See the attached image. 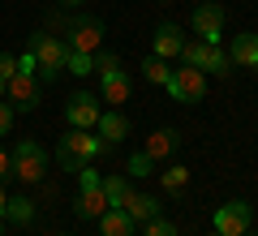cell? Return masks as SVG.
I'll list each match as a JSON object with an SVG mask.
<instances>
[{"label":"cell","instance_id":"6da1fadb","mask_svg":"<svg viewBox=\"0 0 258 236\" xmlns=\"http://www.w3.org/2000/svg\"><path fill=\"white\" fill-rule=\"evenodd\" d=\"M103 150H108V146L99 142V133H91V129H69V133L60 137V146H56V164H60L64 172H82V168L95 164Z\"/></svg>","mask_w":258,"mask_h":236},{"label":"cell","instance_id":"7a4b0ae2","mask_svg":"<svg viewBox=\"0 0 258 236\" xmlns=\"http://www.w3.org/2000/svg\"><path fill=\"white\" fill-rule=\"evenodd\" d=\"M95 73H99V95L112 103V108L129 99L134 82H129V73L120 69V56L116 52H95Z\"/></svg>","mask_w":258,"mask_h":236},{"label":"cell","instance_id":"3957f363","mask_svg":"<svg viewBox=\"0 0 258 236\" xmlns=\"http://www.w3.org/2000/svg\"><path fill=\"white\" fill-rule=\"evenodd\" d=\"M30 52H35V73H39V82H52L56 73H64V60H69V43L56 35H30Z\"/></svg>","mask_w":258,"mask_h":236},{"label":"cell","instance_id":"277c9868","mask_svg":"<svg viewBox=\"0 0 258 236\" xmlns=\"http://www.w3.org/2000/svg\"><path fill=\"white\" fill-rule=\"evenodd\" d=\"M176 60H181V64H189V69L215 73V77H228V73H232V60H228V52H220V43H203V39L185 43Z\"/></svg>","mask_w":258,"mask_h":236},{"label":"cell","instance_id":"5b68a950","mask_svg":"<svg viewBox=\"0 0 258 236\" xmlns=\"http://www.w3.org/2000/svg\"><path fill=\"white\" fill-rule=\"evenodd\" d=\"M78 219H99L108 210V198H103V176L95 172L91 164L78 172Z\"/></svg>","mask_w":258,"mask_h":236},{"label":"cell","instance_id":"8992f818","mask_svg":"<svg viewBox=\"0 0 258 236\" xmlns=\"http://www.w3.org/2000/svg\"><path fill=\"white\" fill-rule=\"evenodd\" d=\"M5 99L13 103V112H35L39 103H43V82H39V73L18 69L9 82H5Z\"/></svg>","mask_w":258,"mask_h":236},{"label":"cell","instance_id":"52a82bcc","mask_svg":"<svg viewBox=\"0 0 258 236\" xmlns=\"http://www.w3.org/2000/svg\"><path fill=\"white\" fill-rule=\"evenodd\" d=\"M164 91L172 95L176 103H203L207 99V73L181 64V69H172V77L164 82Z\"/></svg>","mask_w":258,"mask_h":236},{"label":"cell","instance_id":"ba28073f","mask_svg":"<svg viewBox=\"0 0 258 236\" xmlns=\"http://www.w3.org/2000/svg\"><path fill=\"white\" fill-rule=\"evenodd\" d=\"M43 168H47V154L39 142H30V137H22L18 146H13V176L26 185H39L43 181Z\"/></svg>","mask_w":258,"mask_h":236},{"label":"cell","instance_id":"9c48e42d","mask_svg":"<svg viewBox=\"0 0 258 236\" xmlns=\"http://www.w3.org/2000/svg\"><path fill=\"white\" fill-rule=\"evenodd\" d=\"M249 215H254V206L249 202H224V206H215V227L211 232L220 236H245L249 232Z\"/></svg>","mask_w":258,"mask_h":236},{"label":"cell","instance_id":"30bf717a","mask_svg":"<svg viewBox=\"0 0 258 236\" xmlns=\"http://www.w3.org/2000/svg\"><path fill=\"white\" fill-rule=\"evenodd\" d=\"M64 43H69V52H99L103 43V22L99 18H74L69 22V35H64Z\"/></svg>","mask_w":258,"mask_h":236},{"label":"cell","instance_id":"8fae6325","mask_svg":"<svg viewBox=\"0 0 258 236\" xmlns=\"http://www.w3.org/2000/svg\"><path fill=\"white\" fill-rule=\"evenodd\" d=\"M99 99L95 95H86V91H78L74 99L64 103V120H69V129H95L99 125Z\"/></svg>","mask_w":258,"mask_h":236},{"label":"cell","instance_id":"7c38bea8","mask_svg":"<svg viewBox=\"0 0 258 236\" xmlns=\"http://www.w3.org/2000/svg\"><path fill=\"white\" fill-rule=\"evenodd\" d=\"M194 35L203 39V43H220V35H224V5H215V0L198 5V9H194Z\"/></svg>","mask_w":258,"mask_h":236},{"label":"cell","instance_id":"4fadbf2b","mask_svg":"<svg viewBox=\"0 0 258 236\" xmlns=\"http://www.w3.org/2000/svg\"><path fill=\"white\" fill-rule=\"evenodd\" d=\"M95 133H99L103 146H116V142H125V137H129V120L120 116L116 108H112V112H99V125H95Z\"/></svg>","mask_w":258,"mask_h":236},{"label":"cell","instance_id":"5bb4252c","mask_svg":"<svg viewBox=\"0 0 258 236\" xmlns=\"http://www.w3.org/2000/svg\"><path fill=\"white\" fill-rule=\"evenodd\" d=\"M228 60L237 64V69H254V64H258V35H254V30H245V35L232 39Z\"/></svg>","mask_w":258,"mask_h":236},{"label":"cell","instance_id":"9a60e30c","mask_svg":"<svg viewBox=\"0 0 258 236\" xmlns=\"http://www.w3.org/2000/svg\"><path fill=\"white\" fill-rule=\"evenodd\" d=\"M151 47H155V56H181L185 39H181V26L176 22H164V26H155V39H151Z\"/></svg>","mask_w":258,"mask_h":236},{"label":"cell","instance_id":"2e32d148","mask_svg":"<svg viewBox=\"0 0 258 236\" xmlns=\"http://www.w3.org/2000/svg\"><path fill=\"white\" fill-rule=\"evenodd\" d=\"M120 210H125V215L134 219V223H147V219H155V215H159V202L151 198V193H129Z\"/></svg>","mask_w":258,"mask_h":236},{"label":"cell","instance_id":"e0dca14e","mask_svg":"<svg viewBox=\"0 0 258 236\" xmlns=\"http://www.w3.org/2000/svg\"><path fill=\"white\" fill-rule=\"evenodd\" d=\"M176 142H181V137H176V129H155V133L147 137V146H142V154H151V159H168V154L176 150Z\"/></svg>","mask_w":258,"mask_h":236},{"label":"cell","instance_id":"ac0fdd59","mask_svg":"<svg viewBox=\"0 0 258 236\" xmlns=\"http://www.w3.org/2000/svg\"><path fill=\"white\" fill-rule=\"evenodd\" d=\"M99 232L103 236H134V219H129L120 206H108L99 215Z\"/></svg>","mask_w":258,"mask_h":236},{"label":"cell","instance_id":"d6986e66","mask_svg":"<svg viewBox=\"0 0 258 236\" xmlns=\"http://www.w3.org/2000/svg\"><path fill=\"white\" fill-rule=\"evenodd\" d=\"M129 193H134L129 176H103V198H108V206H125Z\"/></svg>","mask_w":258,"mask_h":236},{"label":"cell","instance_id":"ffe728a7","mask_svg":"<svg viewBox=\"0 0 258 236\" xmlns=\"http://www.w3.org/2000/svg\"><path fill=\"white\" fill-rule=\"evenodd\" d=\"M5 219H9V223H22V227H26L30 219H35V202L22 198V193H18V198H9V202H5Z\"/></svg>","mask_w":258,"mask_h":236},{"label":"cell","instance_id":"44dd1931","mask_svg":"<svg viewBox=\"0 0 258 236\" xmlns=\"http://www.w3.org/2000/svg\"><path fill=\"white\" fill-rule=\"evenodd\" d=\"M142 73H147V82H155V86H164L168 77H172V69H168V60H164V56H155V52H151L147 60H142Z\"/></svg>","mask_w":258,"mask_h":236},{"label":"cell","instance_id":"7402d4cb","mask_svg":"<svg viewBox=\"0 0 258 236\" xmlns=\"http://www.w3.org/2000/svg\"><path fill=\"white\" fill-rule=\"evenodd\" d=\"M159 181H164L168 193H181L185 185H189V168H185V164H172V168H164V172H159Z\"/></svg>","mask_w":258,"mask_h":236},{"label":"cell","instance_id":"603a6c76","mask_svg":"<svg viewBox=\"0 0 258 236\" xmlns=\"http://www.w3.org/2000/svg\"><path fill=\"white\" fill-rule=\"evenodd\" d=\"M64 69L74 73V77H86V73H95V52H69Z\"/></svg>","mask_w":258,"mask_h":236},{"label":"cell","instance_id":"cb8c5ba5","mask_svg":"<svg viewBox=\"0 0 258 236\" xmlns=\"http://www.w3.org/2000/svg\"><path fill=\"white\" fill-rule=\"evenodd\" d=\"M151 172H155V159H151V154H129V172L125 176H151Z\"/></svg>","mask_w":258,"mask_h":236},{"label":"cell","instance_id":"d4e9b609","mask_svg":"<svg viewBox=\"0 0 258 236\" xmlns=\"http://www.w3.org/2000/svg\"><path fill=\"white\" fill-rule=\"evenodd\" d=\"M147 236H181V232H176V227L172 223H168V219H147Z\"/></svg>","mask_w":258,"mask_h":236},{"label":"cell","instance_id":"484cf974","mask_svg":"<svg viewBox=\"0 0 258 236\" xmlns=\"http://www.w3.org/2000/svg\"><path fill=\"white\" fill-rule=\"evenodd\" d=\"M13 116H18V112H13V103H5V99H0V137H9Z\"/></svg>","mask_w":258,"mask_h":236},{"label":"cell","instance_id":"4316f807","mask_svg":"<svg viewBox=\"0 0 258 236\" xmlns=\"http://www.w3.org/2000/svg\"><path fill=\"white\" fill-rule=\"evenodd\" d=\"M13 73H18V60H13L9 52H0V77H5V82H9Z\"/></svg>","mask_w":258,"mask_h":236},{"label":"cell","instance_id":"83f0119b","mask_svg":"<svg viewBox=\"0 0 258 236\" xmlns=\"http://www.w3.org/2000/svg\"><path fill=\"white\" fill-rule=\"evenodd\" d=\"M9 172H13V154L5 150V146H0V181H5V176H9Z\"/></svg>","mask_w":258,"mask_h":236},{"label":"cell","instance_id":"f1b7e54d","mask_svg":"<svg viewBox=\"0 0 258 236\" xmlns=\"http://www.w3.org/2000/svg\"><path fill=\"white\" fill-rule=\"evenodd\" d=\"M5 202H9V193H5V185H0V223H5Z\"/></svg>","mask_w":258,"mask_h":236},{"label":"cell","instance_id":"f546056e","mask_svg":"<svg viewBox=\"0 0 258 236\" xmlns=\"http://www.w3.org/2000/svg\"><path fill=\"white\" fill-rule=\"evenodd\" d=\"M60 5H82V0H60Z\"/></svg>","mask_w":258,"mask_h":236},{"label":"cell","instance_id":"4dcf8cb0","mask_svg":"<svg viewBox=\"0 0 258 236\" xmlns=\"http://www.w3.org/2000/svg\"><path fill=\"white\" fill-rule=\"evenodd\" d=\"M0 99H5V77H0Z\"/></svg>","mask_w":258,"mask_h":236},{"label":"cell","instance_id":"1f68e13d","mask_svg":"<svg viewBox=\"0 0 258 236\" xmlns=\"http://www.w3.org/2000/svg\"><path fill=\"white\" fill-rule=\"evenodd\" d=\"M254 77H258V64H254Z\"/></svg>","mask_w":258,"mask_h":236},{"label":"cell","instance_id":"d6a6232c","mask_svg":"<svg viewBox=\"0 0 258 236\" xmlns=\"http://www.w3.org/2000/svg\"><path fill=\"white\" fill-rule=\"evenodd\" d=\"M0 236H5V227H0Z\"/></svg>","mask_w":258,"mask_h":236},{"label":"cell","instance_id":"836d02e7","mask_svg":"<svg viewBox=\"0 0 258 236\" xmlns=\"http://www.w3.org/2000/svg\"><path fill=\"white\" fill-rule=\"evenodd\" d=\"M56 236H64V232H56Z\"/></svg>","mask_w":258,"mask_h":236},{"label":"cell","instance_id":"e575fe53","mask_svg":"<svg viewBox=\"0 0 258 236\" xmlns=\"http://www.w3.org/2000/svg\"><path fill=\"white\" fill-rule=\"evenodd\" d=\"M211 236H220V232H211Z\"/></svg>","mask_w":258,"mask_h":236},{"label":"cell","instance_id":"d590c367","mask_svg":"<svg viewBox=\"0 0 258 236\" xmlns=\"http://www.w3.org/2000/svg\"><path fill=\"white\" fill-rule=\"evenodd\" d=\"M245 236H249V232H245Z\"/></svg>","mask_w":258,"mask_h":236}]
</instances>
